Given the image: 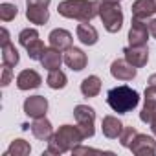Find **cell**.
<instances>
[{
	"label": "cell",
	"instance_id": "4dcf8cb0",
	"mask_svg": "<svg viewBox=\"0 0 156 156\" xmlns=\"http://www.w3.org/2000/svg\"><path fill=\"white\" fill-rule=\"evenodd\" d=\"M51 0H26V6H35V8H48Z\"/></svg>",
	"mask_w": 156,
	"mask_h": 156
},
{
	"label": "cell",
	"instance_id": "4fadbf2b",
	"mask_svg": "<svg viewBox=\"0 0 156 156\" xmlns=\"http://www.w3.org/2000/svg\"><path fill=\"white\" fill-rule=\"evenodd\" d=\"M42 83L41 75L35 70H22L17 77V87L20 90H31V88H39Z\"/></svg>",
	"mask_w": 156,
	"mask_h": 156
},
{
	"label": "cell",
	"instance_id": "8992f818",
	"mask_svg": "<svg viewBox=\"0 0 156 156\" xmlns=\"http://www.w3.org/2000/svg\"><path fill=\"white\" fill-rule=\"evenodd\" d=\"M110 73L118 81H132L136 77V66H132L127 59H116L110 64Z\"/></svg>",
	"mask_w": 156,
	"mask_h": 156
},
{
	"label": "cell",
	"instance_id": "cb8c5ba5",
	"mask_svg": "<svg viewBox=\"0 0 156 156\" xmlns=\"http://www.w3.org/2000/svg\"><path fill=\"white\" fill-rule=\"evenodd\" d=\"M48 87L53 88V90H59V88H64L66 87V75L61 72V70H51L48 73V79H46Z\"/></svg>",
	"mask_w": 156,
	"mask_h": 156
},
{
	"label": "cell",
	"instance_id": "836d02e7",
	"mask_svg": "<svg viewBox=\"0 0 156 156\" xmlns=\"http://www.w3.org/2000/svg\"><path fill=\"white\" fill-rule=\"evenodd\" d=\"M149 85H151V87H154V88H156V73H152V75H151V77H149Z\"/></svg>",
	"mask_w": 156,
	"mask_h": 156
},
{
	"label": "cell",
	"instance_id": "ba28073f",
	"mask_svg": "<svg viewBox=\"0 0 156 156\" xmlns=\"http://www.w3.org/2000/svg\"><path fill=\"white\" fill-rule=\"evenodd\" d=\"M46 110H48V101L42 96H31L24 101V114L28 118H33V119L44 118Z\"/></svg>",
	"mask_w": 156,
	"mask_h": 156
},
{
	"label": "cell",
	"instance_id": "9a60e30c",
	"mask_svg": "<svg viewBox=\"0 0 156 156\" xmlns=\"http://www.w3.org/2000/svg\"><path fill=\"white\" fill-rule=\"evenodd\" d=\"M132 19H149L156 13V4L154 0H136V2L132 4Z\"/></svg>",
	"mask_w": 156,
	"mask_h": 156
},
{
	"label": "cell",
	"instance_id": "603a6c76",
	"mask_svg": "<svg viewBox=\"0 0 156 156\" xmlns=\"http://www.w3.org/2000/svg\"><path fill=\"white\" fill-rule=\"evenodd\" d=\"M19 51H17V48L9 42V44H6V46H2V62H4V66H17L19 64Z\"/></svg>",
	"mask_w": 156,
	"mask_h": 156
},
{
	"label": "cell",
	"instance_id": "ffe728a7",
	"mask_svg": "<svg viewBox=\"0 0 156 156\" xmlns=\"http://www.w3.org/2000/svg\"><path fill=\"white\" fill-rule=\"evenodd\" d=\"M81 92L85 98H96L101 92V79L98 75H88L81 83Z\"/></svg>",
	"mask_w": 156,
	"mask_h": 156
},
{
	"label": "cell",
	"instance_id": "5b68a950",
	"mask_svg": "<svg viewBox=\"0 0 156 156\" xmlns=\"http://www.w3.org/2000/svg\"><path fill=\"white\" fill-rule=\"evenodd\" d=\"M73 118L77 121V127H79L85 134V138H92L96 129H94V121H96V112L92 107L88 105H77L73 108Z\"/></svg>",
	"mask_w": 156,
	"mask_h": 156
},
{
	"label": "cell",
	"instance_id": "30bf717a",
	"mask_svg": "<svg viewBox=\"0 0 156 156\" xmlns=\"http://www.w3.org/2000/svg\"><path fill=\"white\" fill-rule=\"evenodd\" d=\"M130 151L138 156H152L156 152V141L147 134H138L130 145Z\"/></svg>",
	"mask_w": 156,
	"mask_h": 156
},
{
	"label": "cell",
	"instance_id": "1f68e13d",
	"mask_svg": "<svg viewBox=\"0 0 156 156\" xmlns=\"http://www.w3.org/2000/svg\"><path fill=\"white\" fill-rule=\"evenodd\" d=\"M149 33L156 39V19H152V20L149 22Z\"/></svg>",
	"mask_w": 156,
	"mask_h": 156
},
{
	"label": "cell",
	"instance_id": "7402d4cb",
	"mask_svg": "<svg viewBox=\"0 0 156 156\" xmlns=\"http://www.w3.org/2000/svg\"><path fill=\"white\" fill-rule=\"evenodd\" d=\"M30 151H31V147L26 140H15V141H11L9 149L6 151V156H28Z\"/></svg>",
	"mask_w": 156,
	"mask_h": 156
},
{
	"label": "cell",
	"instance_id": "f546056e",
	"mask_svg": "<svg viewBox=\"0 0 156 156\" xmlns=\"http://www.w3.org/2000/svg\"><path fill=\"white\" fill-rule=\"evenodd\" d=\"M9 81H11V66H4L2 68V79H0V85L8 87Z\"/></svg>",
	"mask_w": 156,
	"mask_h": 156
},
{
	"label": "cell",
	"instance_id": "6da1fadb",
	"mask_svg": "<svg viewBox=\"0 0 156 156\" xmlns=\"http://www.w3.org/2000/svg\"><path fill=\"white\" fill-rule=\"evenodd\" d=\"M85 140V134L79 127L73 125H62L59 127V130L48 140V154H62L66 151H73V147L81 145V141Z\"/></svg>",
	"mask_w": 156,
	"mask_h": 156
},
{
	"label": "cell",
	"instance_id": "f1b7e54d",
	"mask_svg": "<svg viewBox=\"0 0 156 156\" xmlns=\"http://www.w3.org/2000/svg\"><path fill=\"white\" fill-rule=\"evenodd\" d=\"M73 156H79V154H112V152H105V151H98V149H90V147H81L77 145L73 147Z\"/></svg>",
	"mask_w": 156,
	"mask_h": 156
},
{
	"label": "cell",
	"instance_id": "5bb4252c",
	"mask_svg": "<svg viewBox=\"0 0 156 156\" xmlns=\"http://www.w3.org/2000/svg\"><path fill=\"white\" fill-rule=\"evenodd\" d=\"M48 39H50V46L59 50V51H64V50L72 48V42H73L72 35L66 30H53Z\"/></svg>",
	"mask_w": 156,
	"mask_h": 156
},
{
	"label": "cell",
	"instance_id": "7c38bea8",
	"mask_svg": "<svg viewBox=\"0 0 156 156\" xmlns=\"http://www.w3.org/2000/svg\"><path fill=\"white\" fill-rule=\"evenodd\" d=\"M64 62H66L68 68L79 72V70H83L87 66L88 59H87V55H85L83 50H79V48H68L66 53H64Z\"/></svg>",
	"mask_w": 156,
	"mask_h": 156
},
{
	"label": "cell",
	"instance_id": "ac0fdd59",
	"mask_svg": "<svg viewBox=\"0 0 156 156\" xmlns=\"http://www.w3.org/2000/svg\"><path fill=\"white\" fill-rule=\"evenodd\" d=\"M62 61H64V57H62L61 51L55 50V48H50V50L46 48V51H44V55H42V59H41L42 68H46L48 72H51V70H59Z\"/></svg>",
	"mask_w": 156,
	"mask_h": 156
},
{
	"label": "cell",
	"instance_id": "2e32d148",
	"mask_svg": "<svg viewBox=\"0 0 156 156\" xmlns=\"http://www.w3.org/2000/svg\"><path fill=\"white\" fill-rule=\"evenodd\" d=\"M31 132L37 140H42V141H48L51 136H53V127L51 123L46 119V118H37L33 123H31Z\"/></svg>",
	"mask_w": 156,
	"mask_h": 156
},
{
	"label": "cell",
	"instance_id": "8fae6325",
	"mask_svg": "<svg viewBox=\"0 0 156 156\" xmlns=\"http://www.w3.org/2000/svg\"><path fill=\"white\" fill-rule=\"evenodd\" d=\"M123 53H125V59H127L132 66H136V68L145 66L147 61H149V50H147L145 44H143V46H127V48L123 50Z\"/></svg>",
	"mask_w": 156,
	"mask_h": 156
},
{
	"label": "cell",
	"instance_id": "3957f363",
	"mask_svg": "<svg viewBox=\"0 0 156 156\" xmlns=\"http://www.w3.org/2000/svg\"><path fill=\"white\" fill-rule=\"evenodd\" d=\"M107 103L108 107L118 112V114H127L130 110H134L140 103V94L127 87V85H121V87H114L107 92Z\"/></svg>",
	"mask_w": 156,
	"mask_h": 156
},
{
	"label": "cell",
	"instance_id": "d6a6232c",
	"mask_svg": "<svg viewBox=\"0 0 156 156\" xmlns=\"http://www.w3.org/2000/svg\"><path fill=\"white\" fill-rule=\"evenodd\" d=\"M6 44H9V33L6 28H2V46H6Z\"/></svg>",
	"mask_w": 156,
	"mask_h": 156
},
{
	"label": "cell",
	"instance_id": "484cf974",
	"mask_svg": "<svg viewBox=\"0 0 156 156\" xmlns=\"http://www.w3.org/2000/svg\"><path fill=\"white\" fill-rule=\"evenodd\" d=\"M136 136H138V130H136L134 127H123V130H121V134H119V141H121L123 147L130 149V145H132V141H134Z\"/></svg>",
	"mask_w": 156,
	"mask_h": 156
},
{
	"label": "cell",
	"instance_id": "d590c367",
	"mask_svg": "<svg viewBox=\"0 0 156 156\" xmlns=\"http://www.w3.org/2000/svg\"><path fill=\"white\" fill-rule=\"evenodd\" d=\"M103 2H121V0H103Z\"/></svg>",
	"mask_w": 156,
	"mask_h": 156
},
{
	"label": "cell",
	"instance_id": "83f0119b",
	"mask_svg": "<svg viewBox=\"0 0 156 156\" xmlns=\"http://www.w3.org/2000/svg\"><path fill=\"white\" fill-rule=\"evenodd\" d=\"M39 39V33H37V30H33V28H28V30H22L20 31V35H19V42L26 48L30 42H33V41H37Z\"/></svg>",
	"mask_w": 156,
	"mask_h": 156
},
{
	"label": "cell",
	"instance_id": "44dd1931",
	"mask_svg": "<svg viewBox=\"0 0 156 156\" xmlns=\"http://www.w3.org/2000/svg\"><path fill=\"white\" fill-rule=\"evenodd\" d=\"M26 17L31 24H46L48 19H50V13H48V8H35V6H28L26 9Z\"/></svg>",
	"mask_w": 156,
	"mask_h": 156
},
{
	"label": "cell",
	"instance_id": "8d00e7d4",
	"mask_svg": "<svg viewBox=\"0 0 156 156\" xmlns=\"http://www.w3.org/2000/svg\"><path fill=\"white\" fill-rule=\"evenodd\" d=\"M154 4H156V0H154Z\"/></svg>",
	"mask_w": 156,
	"mask_h": 156
},
{
	"label": "cell",
	"instance_id": "7a4b0ae2",
	"mask_svg": "<svg viewBox=\"0 0 156 156\" xmlns=\"http://www.w3.org/2000/svg\"><path fill=\"white\" fill-rule=\"evenodd\" d=\"M99 0H64L59 4V15L66 19H75L81 22H90L94 17H99Z\"/></svg>",
	"mask_w": 156,
	"mask_h": 156
},
{
	"label": "cell",
	"instance_id": "d4e9b609",
	"mask_svg": "<svg viewBox=\"0 0 156 156\" xmlns=\"http://www.w3.org/2000/svg\"><path fill=\"white\" fill-rule=\"evenodd\" d=\"M26 50H28L30 59H33V61H41L42 55H44V51H46V46H44V42H42L41 39H37V41L30 42V44L26 46Z\"/></svg>",
	"mask_w": 156,
	"mask_h": 156
},
{
	"label": "cell",
	"instance_id": "d6986e66",
	"mask_svg": "<svg viewBox=\"0 0 156 156\" xmlns=\"http://www.w3.org/2000/svg\"><path fill=\"white\" fill-rule=\"evenodd\" d=\"M101 129H103V134L107 138L114 140V138H119V134L123 130V123L118 118H114V116H105L103 123H101Z\"/></svg>",
	"mask_w": 156,
	"mask_h": 156
},
{
	"label": "cell",
	"instance_id": "e575fe53",
	"mask_svg": "<svg viewBox=\"0 0 156 156\" xmlns=\"http://www.w3.org/2000/svg\"><path fill=\"white\" fill-rule=\"evenodd\" d=\"M151 129H152V132L156 134V118H154V119L151 121Z\"/></svg>",
	"mask_w": 156,
	"mask_h": 156
},
{
	"label": "cell",
	"instance_id": "277c9868",
	"mask_svg": "<svg viewBox=\"0 0 156 156\" xmlns=\"http://www.w3.org/2000/svg\"><path fill=\"white\" fill-rule=\"evenodd\" d=\"M99 19L108 33H118L123 26V11L119 2H103L99 8Z\"/></svg>",
	"mask_w": 156,
	"mask_h": 156
},
{
	"label": "cell",
	"instance_id": "4316f807",
	"mask_svg": "<svg viewBox=\"0 0 156 156\" xmlns=\"http://www.w3.org/2000/svg\"><path fill=\"white\" fill-rule=\"evenodd\" d=\"M17 13H19V9L13 4H2L0 6V20H4V22L13 20L17 17Z\"/></svg>",
	"mask_w": 156,
	"mask_h": 156
},
{
	"label": "cell",
	"instance_id": "9c48e42d",
	"mask_svg": "<svg viewBox=\"0 0 156 156\" xmlns=\"http://www.w3.org/2000/svg\"><path fill=\"white\" fill-rule=\"evenodd\" d=\"M154 118H156V88L149 85L145 88V105H143V108L140 112V119L143 123L151 125V121Z\"/></svg>",
	"mask_w": 156,
	"mask_h": 156
},
{
	"label": "cell",
	"instance_id": "52a82bcc",
	"mask_svg": "<svg viewBox=\"0 0 156 156\" xmlns=\"http://www.w3.org/2000/svg\"><path fill=\"white\" fill-rule=\"evenodd\" d=\"M149 37V26L141 19H132L130 30H129V42L130 46H143L147 44Z\"/></svg>",
	"mask_w": 156,
	"mask_h": 156
},
{
	"label": "cell",
	"instance_id": "e0dca14e",
	"mask_svg": "<svg viewBox=\"0 0 156 156\" xmlns=\"http://www.w3.org/2000/svg\"><path fill=\"white\" fill-rule=\"evenodd\" d=\"M77 39H79L83 44H87V46H94L96 42H98V30L92 26V24H88V22H81L79 26H77Z\"/></svg>",
	"mask_w": 156,
	"mask_h": 156
}]
</instances>
